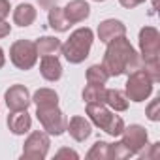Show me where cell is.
<instances>
[{
    "label": "cell",
    "mask_w": 160,
    "mask_h": 160,
    "mask_svg": "<svg viewBox=\"0 0 160 160\" xmlns=\"http://www.w3.org/2000/svg\"><path fill=\"white\" fill-rule=\"evenodd\" d=\"M36 8L32 4H19L15 10H13V23L19 25V27H30L34 21H36Z\"/></svg>",
    "instance_id": "16"
},
{
    "label": "cell",
    "mask_w": 160,
    "mask_h": 160,
    "mask_svg": "<svg viewBox=\"0 0 160 160\" xmlns=\"http://www.w3.org/2000/svg\"><path fill=\"white\" fill-rule=\"evenodd\" d=\"M10 60L19 70H30L38 62L36 43L30 40H17L10 47Z\"/></svg>",
    "instance_id": "6"
},
{
    "label": "cell",
    "mask_w": 160,
    "mask_h": 160,
    "mask_svg": "<svg viewBox=\"0 0 160 160\" xmlns=\"http://www.w3.org/2000/svg\"><path fill=\"white\" fill-rule=\"evenodd\" d=\"M126 36V27L122 25V21L119 19H106L98 25V38L104 43H109L115 38Z\"/></svg>",
    "instance_id": "11"
},
{
    "label": "cell",
    "mask_w": 160,
    "mask_h": 160,
    "mask_svg": "<svg viewBox=\"0 0 160 160\" xmlns=\"http://www.w3.org/2000/svg\"><path fill=\"white\" fill-rule=\"evenodd\" d=\"M152 85H154L152 79L143 70H138V72L128 73V81H126V87H124V94L132 102H145L151 96V92H152Z\"/></svg>",
    "instance_id": "4"
},
{
    "label": "cell",
    "mask_w": 160,
    "mask_h": 160,
    "mask_svg": "<svg viewBox=\"0 0 160 160\" xmlns=\"http://www.w3.org/2000/svg\"><path fill=\"white\" fill-rule=\"evenodd\" d=\"M38 4L43 10H51L53 6H57V0H38Z\"/></svg>",
    "instance_id": "31"
},
{
    "label": "cell",
    "mask_w": 160,
    "mask_h": 160,
    "mask_svg": "<svg viewBox=\"0 0 160 160\" xmlns=\"http://www.w3.org/2000/svg\"><path fill=\"white\" fill-rule=\"evenodd\" d=\"M94 2H106V0H94Z\"/></svg>",
    "instance_id": "33"
},
{
    "label": "cell",
    "mask_w": 160,
    "mask_h": 160,
    "mask_svg": "<svg viewBox=\"0 0 160 160\" xmlns=\"http://www.w3.org/2000/svg\"><path fill=\"white\" fill-rule=\"evenodd\" d=\"M66 130L70 132V136H72L75 141H85V139L92 134V124H91L85 117L75 115V117H72V119H70V122H68Z\"/></svg>",
    "instance_id": "13"
},
{
    "label": "cell",
    "mask_w": 160,
    "mask_h": 160,
    "mask_svg": "<svg viewBox=\"0 0 160 160\" xmlns=\"http://www.w3.org/2000/svg\"><path fill=\"white\" fill-rule=\"evenodd\" d=\"M87 115L94 126L102 128L113 138L121 136V132L124 130V121L119 115H113L106 104H87Z\"/></svg>",
    "instance_id": "3"
},
{
    "label": "cell",
    "mask_w": 160,
    "mask_h": 160,
    "mask_svg": "<svg viewBox=\"0 0 160 160\" xmlns=\"http://www.w3.org/2000/svg\"><path fill=\"white\" fill-rule=\"evenodd\" d=\"M8 128L15 134V136H23L30 130L32 126V119L30 115L27 113V109H21V111H12L8 115Z\"/></svg>",
    "instance_id": "15"
},
{
    "label": "cell",
    "mask_w": 160,
    "mask_h": 160,
    "mask_svg": "<svg viewBox=\"0 0 160 160\" xmlns=\"http://www.w3.org/2000/svg\"><path fill=\"white\" fill-rule=\"evenodd\" d=\"M122 136V143L130 149L132 154H138L147 143H149V134L143 126L139 124H130V126H124V130L121 132Z\"/></svg>",
    "instance_id": "9"
},
{
    "label": "cell",
    "mask_w": 160,
    "mask_h": 160,
    "mask_svg": "<svg viewBox=\"0 0 160 160\" xmlns=\"http://www.w3.org/2000/svg\"><path fill=\"white\" fill-rule=\"evenodd\" d=\"M145 115H147V119H149V121H152V122L160 121V98L152 100V102L147 106V111H145Z\"/></svg>",
    "instance_id": "26"
},
{
    "label": "cell",
    "mask_w": 160,
    "mask_h": 160,
    "mask_svg": "<svg viewBox=\"0 0 160 160\" xmlns=\"http://www.w3.org/2000/svg\"><path fill=\"white\" fill-rule=\"evenodd\" d=\"M30 100L36 104V108H42V106H58V94L53 89H38Z\"/></svg>",
    "instance_id": "21"
},
{
    "label": "cell",
    "mask_w": 160,
    "mask_h": 160,
    "mask_svg": "<svg viewBox=\"0 0 160 160\" xmlns=\"http://www.w3.org/2000/svg\"><path fill=\"white\" fill-rule=\"evenodd\" d=\"M106 106H109L113 111H126L128 98L119 89H106Z\"/></svg>",
    "instance_id": "19"
},
{
    "label": "cell",
    "mask_w": 160,
    "mask_h": 160,
    "mask_svg": "<svg viewBox=\"0 0 160 160\" xmlns=\"http://www.w3.org/2000/svg\"><path fill=\"white\" fill-rule=\"evenodd\" d=\"M40 73L47 81H58L62 77V64L58 60L57 55H49V57H42L40 62Z\"/></svg>",
    "instance_id": "14"
},
{
    "label": "cell",
    "mask_w": 160,
    "mask_h": 160,
    "mask_svg": "<svg viewBox=\"0 0 160 160\" xmlns=\"http://www.w3.org/2000/svg\"><path fill=\"white\" fill-rule=\"evenodd\" d=\"M6 106L10 108V111H21V109H28L30 106V92L25 85H12L6 94H4Z\"/></svg>",
    "instance_id": "10"
},
{
    "label": "cell",
    "mask_w": 160,
    "mask_h": 160,
    "mask_svg": "<svg viewBox=\"0 0 160 160\" xmlns=\"http://www.w3.org/2000/svg\"><path fill=\"white\" fill-rule=\"evenodd\" d=\"M36 117L40 121V124L43 126V130L49 136H60L66 132L68 121L64 117V113L58 109V106H42L36 108Z\"/></svg>",
    "instance_id": "5"
},
{
    "label": "cell",
    "mask_w": 160,
    "mask_h": 160,
    "mask_svg": "<svg viewBox=\"0 0 160 160\" xmlns=\"http://www.w3.org/2000/svg\"><path fill=\"white\" fill-rule=\"evenodd\" d=\"M130 156H134V154L130 152V149L122 141L109 143V158H113V160H124V158H130Z\"/></svg>",
    "instance_id": "24"
},
{
    "label": "cell",
    "mask_w": 160,
    "mask_h": 160,
    "mask_svg": "<svg viewBox=\"0 0 160 160\" xmlns=\"http://www.w3.org/2000/svg\"><path fill=\"white\" fill-rule=\"evenodd\" d=\"M47 12H49L47 21H49V27H51L53 30H57V32H66V30L72 27V23L66 19V15H64L62 8L53 6V8H51V10H47Z\"/></svg>",
    "instance_id": "18"
},
{
    "label": "cell",
    "mask_w": 160,
    "mask_h": 160,
    "mask_svg": "<svg viewBox=\"0 0 160 160\" xmlns=\"http://www.w3.org/2000/svg\"><path fill=\"white\" fill-rule=\"evenodd\" d=\"M4 64H6V55H4V49L0 47V68H4Z\"/></svg>",
    "instance_id": "32"
},
{
    "label": "cell",
    "mask_w": 160,
    "mask_h": 160,
    "mask_svg": "<svg viewBox=\"0 0 160 160\" xmlns=\"http://www.w3.org/2000/svg\"><path fill=\"white\" fill-rule=\"evenodd\" d=\"M62 12H64L66 19L72 25H75V23L85 21L91 15V6L85 2V0H70V2L62 8Z\"/></svg>",
    "instance_id": "12"
},
{
    "label": "cell",
    "mask_w": 160,
    "mask_h": 160,
    "mask_svg": "<svg viewBox=\"0 0 160 160\" xmlns=\"http://www.w3.org/2000/svg\"><path fill=\"white\" fill-rule=\"evenodd\" d=\"M55 156H57V158H73V160H77V158H79V154H77L75 151H72V149H66V147H64V149H60V151H58Z\"/></svg>",
    "instance_id": "27"
},
{
    "label": "cell",
    "mask_w": 160,
    "mask_h": 160,
    "mask_svg": "<svg viewBox=\"0 0 160 160\" xmlns=\"http://www.w3.org/2000/svg\"><path fill=\"white\" fill-rule=\"evenodd\" d=\"M83 100L87 104H106V87L89 83L83 89Z\"/></svg>",
    "instance_id": "20"
},
{
    "label": "cell",
    "mask_w": 160,
    "mask_h": 160,
    "mask_svg": "<svg viewBox=\"0 0 160 160\" xmlns=\"http://www.w3.org/2000/svg\"><path fill=\"white\" fill-rule=\"evenodd\" d=\"M92 40H94V34L89 27H83V28H77L70 34V38L66 40V43H62V55L64 58L70 62V64H81L89 53H91V47H92Z\"/></svg>",
    "instance_id": "2"
},
{
    "label": "cell",
    "mask_w": 160,
    "mask_h": 160,
    "mask_svg": "<svg viewBox=\"0 0 160 160\" xmlns=\"http://www.w3.org/2000/svg\"><path fill=\"white\" fill-rule=\"evenodd\" d=\"M139 158H143V160H154V158H158L160 156V143H147L139 152Z\"/></svg>",
    "instance_id": "25"
},
{
    "label": "cell",
    "mask_w": 160,
    "mask_h": 160,
    "mask_svg": "<svg viewBox=\"0 0 160 160\" xmlns=\"http://www.w3.org/2000/svg\"><path fill=\"white\" fill-rule=\"evenodd\" d=\"M139 51L143 62L158 60L160 57V32L154 27H143L139 30Z\"/></svg>",
    "instance_id": "8"
},
{
    "label": "cell",
    "mask_w": 160,
    "mask_h": 160,
    "mask_svg": "<svg viewBox=\"0 0 160 160\" xmlns=\"http://www.w3.org/2000/svg\"><path fill=\"white\" fill-rule=\"evenodd\" d=\"M102 66L106 68L109 77H119L122 73L128 75L132 72L141 70L143 68V58L132 47V43L124 36H121V38H115L108 43Z\"/></svg>",
    "instance_id": "1"
},
{
    "label": "cell",
    "mask_w": 160,
    "mask_h": 160,
    "mask_svg": "<svg viewBox=\"0 0 160 160\" xmlns=\"http://www.w3.org/2000/svg\"><path fill=\"white\" fill-rule=\"evenodd\" d=\"M119 2H121V6H122V8H128V10H132V8H136V6L143 4L145 0H119Z\"/></svg>",
    "instance_id": "30"
},
{
    "label": "cell",
    "mask_w": 160,
    "mask_h": 160,
    "mask_svg": "<svg viewBox=\"0 0 160 160\" xmlns=\"http://www.w3.org/2000/svg\"><path fill=\"white\" fill-rule=\"evenodd\" d=\"M49 145H51L49 134L36 130V132H32V134L27 138V141H25V145H23V154H21V158H23V160H25V158H27V160H43V158L47 156V152H49Z\"/></svg>",
    "instance_id": "7"
},
{
    "label": "cell",
    "mask_w": 160,
    "mask_h": 160,
    "mask_svg": "<svg viewBox=\"0 0 160 160\" xmlns=\"http://www.w3.org/2000/svg\"><path fill=\"white\" fill-rule=\"evenodd\" d=\"M10 32H12V25L6 23L4 19H0V40L6 38V36H10Z\"/></svg>",
    "instance_id": "28"
},
{
    "label": "cell",
    "mask_w": 160,
    "mask_h": 160,
    "mask_svg": "<svg viewBox=\"0 0 160 160\" xmlns=\"http://www.w3.org/2000/svg\"><path fill=\"white\" fill-rule=\"evenodd\" d=\"M36 43V51L40 57H49V55H58L62 49V43L58 38L55 36H42L40 40L34 42Z\"/></svg>",
    "instance_id": "17"
},
{
    "label": "cell",
    "mask_w": 160,
    "mask_h": 160,
    "mask_svg": "<svg viewBox=\"0 0 160 160\" xmlns=\"http://www.w3.org/2000/svg\"><path fill=\"white\" fill-rule=\"evenodd\" d=\"M10 15V2L8 0H0V19H6Z\"/></svg>",
    "instance_id": "29"
},
{
    "label": "cell",
    "mask_w": 160,
    "mask_h": 160,
    "mask_svg": "<svg viewBox=\"0 0 160 160\" xmlns=\"http://www.w3.org/2000/svg\"><path fill=\"white\" fill-rule=\"evenodd\" d=\"M109 79V73L106 72V68L102 64H92L87 70V83H94V85H106V81Z\"/></svg>",
    "instance_id": "22"
},
{
    "label": "cell",
    "mask_w": 160,
    "mask_h": 160,
    "mask_svg": "<svg viewBox=\"0 0 160 160\" xmlns=\"http://www.w3.org/2000/svg\"><path fill=\"white\" fill-rule=\"evenodd\" d=\"M89 160H109V143L106 141H96L91 151L87 152Z\"/></svg>",
    "instance_id": "23"
}]
</instances>
